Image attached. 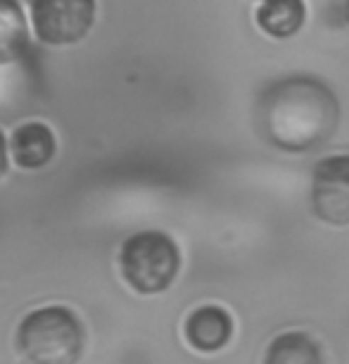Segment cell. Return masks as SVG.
<instances>
[{
	"label": "cell",
	"instance_id": "12",
	"mask_svg": "<svg viewBox=\"0 0 349 364\" xmlns=\"http://www.w3.org/2000/svg\"><path fill=\"white\" fill-rule=\"evenodd\" d=\"M345 19H347V24H349V0H345Z\"/></svg>",
	"mask_w": 349,
	"mask_h": 364
},
{
	"label": "cell",
	"instance_id": "2",
	"mask_svg": "<svg viewBox=\"0 0 349 364\" xmlns=\"http://www.w3.org/2000/svg\"><path fill=\"white\" fill-rule=\"evenodd\" d=\"M15 346L24 364H77L84 353V324L70 307H40L19 321Z\"/></svg>",
	"mask_w": 349,
	"mask_h": 364
},
{
	"label": "cell",
	"instance_id": "5",
	"mask_svg": "<svg viewBox=\"0 0 349 364\" xmlns=\"http://www.w3.org/2000/svg\"><path fill=\"white\" fill-rule=\"evenodd\" d=\"M309 200L321 222L349 226V155L323 157L314 167Z\"/></svg>",
	"mask_w": 349,
	"mask_h": 364
},
{
	"label": "cell",
	"instance_id": "7",
	"mask_svg": "<svg viewBox=\"0 0 349 364\" xmlns=\"http://www.w3.org/2000/svg\"><path fill=\"white\" fill-rule=\"evenodd\" d=\"M55 134L40 122H29L12 134V157L22 169H40L55 155Z\"/></svg>",
	"mask_w": 349,
	"mask_h": 364
},
{
	"label": "cell",
	"instance_id": "8",
	"mask_svg": "<svg viewBox=\"0 0 349 364\" xmlns=\"http://www.w3.org/2000/svg\"><path fill=\"white\" fill-rule=\"evenodd\" d=\"M262 364H326V355L311 333L285 331L271 338Z\"/></svg>",
	"mask_w": 349,
	"mask_h": 364
},
{
	"label": "cell",
	"instance_id": "10",
	"mask_svg": "<svg viewBox=\"0 0 349 364\" xmlns=\"http://www.w3.org/2000/svg\"><path fill=\"white\" fill-rule=\"evenodd\" d=\"M29 26L17 0H0V65H10L26 53Z\"/></svg>",
	"mask_w": 349,
	"mask_h": 364
},
{
	"label": "cell",
	"instance_id": "4",
	"mask_svg": "<svg viewBox=\"0 0 349 364\" xmlns=\"http://www.w3.org/2000/svg\"><path fill=\"white\" fill-rule=\"evenodd\" d=\"M33 29L48 46H72L91 31L95 0H33Z\"/></svg>",
	"mask_w": 349,
	"mask_h": 364
},
{
	"label": "cell",
	"instance_id": "6",
	"mask_svg": "<svg viewBox=\"0 0 349 364\" xmlns=\"http://www.w3.org/2000/svg\"><path fill=\"white\" fill-rule=\"evenodd\" d=\"M233 317L218 305H202L188 314L183 333H186L188 346L197 353H218L233 338Z\"/></svg>",
	"mask_w": 349,
	"mask_h": 364
},
{
	"label": "cell",
	"instance_id": "1",
	"mask_svg": "<svg viewBox=\"0 0 349 364\" xmlns=\"http://www.w3.org/2000/svg\"><path fill=\"white\" fill-rule=\"evenodd\" d=\"M340 102L316 77H287L271 84L257 102V127L271 146L285 153L318 150L333 139Z\"/></svg>",
	"mask_w": 349,
	"mask_h": 364
},
{
	"label": "cell",
	"instance_id": "9",
	"mask_svg": "<svg viewBox=\"0 0 349 364\" xmlns=\"http://www.w3.org/2000/svg\"><path fill=\"white\" fill-rule=\"evenodd\" d=\"M255 19L266 36L290 38L306 24V3L304 0H264Z\"/></svg>",
	"mask_w": 349,
	"mask_h": 364
},
{
	"label": "cell",
	"instance_id": "3",
	"mask_svg": "<svg viewBox=\"0 0 349 364\" xmlns=\"http://www.w3.org/2000/svg\"><path fill=\"white\" fill-rule=\"evenodd\" d=\"M121 277L140 295L164 293L181 269V250L162 231H140L121 245Z\"/></svg>",
	"mask_w": 349,
	"mask_h": 364
},
{
	"label": "cell",
	"instance_id": "11",
	"mask_svg": "<svg viewBox=\"0 0 349 364\" xmlns=\"http://www.w3.org/2000/svg\"><path fill=\"white\" fill-rule=\"evenodd\" d=\"M5 169H8V148H5V136L0 132V178H3Z\"/></svg>",
	"mask_w": 349,
	"mask_h": 364
}]
</instances>
